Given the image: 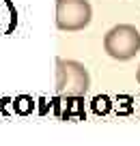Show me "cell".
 <instances>
[{
    "label": "cell",
    "mask_w": 140,
    "mask_h": 146,
    "mask_svg": "<svg viewBox=\"0 0 140 146\" xmlns=\"http://www.w3.org/2000/svg\"><path fill=\"white\" fill-rule=\"evenodd\" d=\"M93 19L88 0H56V26L63 32H80Z\"/></svg>",
    "instance_id": "cell-3"
},
{
    "label": "cell",
    "mask_w": 140,
    "mask_h": 146,
    "mask_svg": "<svg viewBox=\"0 0 140 146\" xmlns=\"http://www.w3.org/2000/svg\"><path fill=\"white\" fill-rule=\"evenodd\" d=\"M104 50L114 60H131L140 52V32L131 24H119L104 35Z\"/></svg>",
    "instance_id": "cell-2"
},
{
    "label": "cell",
    "mask_w": 140,
    "mask_h": 146,
    "mask_svg": "<svg viewBox=\"0 0 140 146\" xmlns=\"http://www.w3.org/2000/svg\"><path fill=\"white\" fill-rule=\"evenodd\" d=\"M136 78H138V82H140V67H138V71H136Z\"/></svg>",
    "instance_id": "cell-4"
},
{
    "label": "cell",
    "mask_w": 140,
    "mask_h": 146,
    "mask_svg": "<svg viewBox=\"0 0 140 146\" xmlns=\"http://www.w3.org/2000/svg\"><path fill=\"white\" fill-rule=\"evenodd\" d=\"M90 86V75L78 60L56 58V95L58 97H84Z\"/></svg>",
    "instance_id": "cell-1"
}]
</instances>
